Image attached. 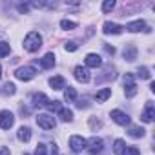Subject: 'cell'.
Wrapping results in <instances>:
<instances>
[{"instance_id": "obj_32", "label": "cell", "mask_w": 155, "mask_h": 155, "mask_svg": "<svg viewBox=\"0 0 155 155\" xmlns=\"http://www.w3.org/2000/svg\"><path fill=\"white\" fill-rule=\"evenodd\" d=\"M35 155H46V144H38L37 146V150H35Z\"/></svg>"}, {"instance_id": "obj_16", "label": "cell", "mask_w": 155, "mask_h": 155, "mask_svg": "<svg viewBox=\"0 0 155 155\" xmlns=\"http://www.w3.org/2000/svg\"><path fill=\"white\" fill-rule=\"evenodd\" d=\"M124 58H126L128 62H133V60L137 58V48H135L133 44H128V46L124 48Z\"/></svg>"}, {"instance_id": "obj_26", "label": "cell", "mask_w": 155, "mask_h": 155, "mask_svg": "<svg viewBox=\"0 0 155 155\" xmlns=\"http://www.w3.org/2000/svg\"><path fill=\"white\" fill-rule=\"evenodd\" d=\"M11 51V46L8 42H0V57H8Z\"/></svg>"}, {"instance_id": "obj_24", "label": "cell", "mask_w": 155, "mask_h": 155, "mask_svg": "<svg viewBox=\"0 0 155 155\" xmlns=\"http://www.w3.org/2000/svg\"><path fill=\"white\" fill-rule=\"evenodd\" d=\"M77 26H79V24H77V22H71V20H60V28L62 29H68V31H71V29H75Z\"/></svg>"}, {"instance_id": "obj_3", "label": "cell", "mask_w": 155, "mask_h": 155, "mask_svg": "<svg viewBox=\"0 0 155 155\" xmlns=\"http://www.w3.org/2000/svg\"><path fill=\"white\" fill-rule=\"evenodd\" d=\"M122 81H124V93H126V97H128V99L135 97L139 90H137V84H135V79H133V75H131V73H126Z\"/></svg>"}, {"instance_id": "obj_15", "label": "cell", "mask_w": 155, "mask_h": 155, "mask_svg": "<svg viewBox=\"0 0 155 155\" xmlns=\"http://www.w3.org/2000/svg\"><path fill=\"white\" fill-rule=\"evenodd\" d=\"M40 66H42L44 69H51V68L55 66V55H53V53H46V55L40 58Z\"/></svg>"}, {"instance_id": "obj_5", "label": "cell", "mask_w": 155, "mask_h": 155, "mask_svg": "<svg viewBox=\"0 0 155 155\" xmlns=\"http://www.w3.org/2000/svg\"><path fill=\"white\" fill-rule=\"evenodd\" d=\"M37 124H38L42 130H53V128L57 126V120H55V117L49 115V113H40V115L37 117Z\"/></svg>"}, {"instance_id": "obj_37", "label": "cell", "mask_w": 155, "mask_h": 155, "mask_svg": "<svg viewBox=\"0 0 155 155\" xmlns=\"http://www.w3.org/2000/svg\"><path fill=\"white\" fill-rule=\"evenodd\" d=\"M0 155H9V148H2L0 150Z\"/></svg>"}, {"instance_id": "obj_8", "label": "cell", "mask_w": 155, "mask_h": 155, "mask_svg": "<svg viewBox=\"0 0 155 155\" xmlns=\"http://www.w3.org/2000/svg\"><path fill=\"white\" fill-rule=\"evenodd\" d=\"M69 148L73 151H82V150H86V139L81 137V135H71L69 137Z\"/></svg>"}, {"instance_id": "obj_36", "label": "cell", "mask_w": 155, "mask_h": 155, "mask_svg": "<svg viewBox=\"0 0 155 155\" xmlns=\"http://www.w3.org/2000/svg\"><path fill=\"white\" fill-rule=\"evenodd\" d=\"M51 155H58V148H57V144H51Z\"/></svg>"}, {"instance_id": "obj_12", "label": "cell", "mask_w": 155, "mask_h": 155, "mask_svg": "<svg viewBox=\"0 0 155 155\" xmlns=\"http://www.w3.org/2000/svg\"><path fill=\"white\" fill-rule=\"evenodd\" d=\"M111 119H113L117 124H120V126H128V124H130V117H128L124 111H120V110H113V111H111Z\"/></svg>"}, {"instance_id": "obj_28", "label": "cell", "mask_w": 155, "mask_h": 155, "mask_svg": "<svg viewBox=\"0 0 155 155\" xmlns=\"http://www.w3.org/2000/svg\"><path fill=\"white\" fill-rule=\"evenodd\" d=\"M122 155H140V151H139V148H135V146H128V148L122 151Z\"/></svg>"}, {"instance_id": "obj_25", "label": "cell", "mask_w": 155, "mask_h": 155, "mask_svg": "<svg viewBox=\"0 0 155 155\" xmlns=\"http://www.w3.org/2000/svg\"><path fill=\"white\" fill-rule=\"evenodd\" d=\"M137 75L140 77V79H151V73H150V69H148L146 66L139 68V69H137Z\"/></svg>"}, {"instance_id": "obj_27", "label": "cell", "mask_w": 155, "mask_h": 155, "mask_svg": "<svg viewBox=\"0 0 155 155\" xmlns=\"http://www.w3.org/2000/svg\"><path fill=\"white\" fill-rule=\"evenodd\" d=\"M46 108H48L49 111H58V110H60L62 106H60V102H58V101H48Z\"/></svg>"}, {"instance_id": "obj_9", "label": "cell", "mask_w": 155, "mask_h": 155, "mask_svg": "<svg viewBox=\"0 0 155 155\" xmlns=\"http://www.w3.org/2000/svg\"><path fill=\"white\" fill-rule=\"evenodd\" d=\"M124 29H128L130 33H139V31H150V28L146 26L144 20H135V22H130Z\"/></svg>"}, {"instance_id": "obj_10", "label": "cell", "mask_w": 155, "mask_h": 155, "mask_svg": "<svg viewBox=\"0 0 155 155\" xmlns=\"http://www.w3.org/2000/svg\"><path fill=\"white\" fill-rule=\"evenodd\" d=\"M122 26H119V24H115V22H104L102 24V31L106 33V35H119V33H122Z\"/></svg>"}, {"instance_id": "obj_4", "label": "cell", "mask_w": 155, "mask_h": 155, "mask_svg": "<svg viewBox=\"0 0 155 155\" xmlns=\"http://www.w3.org/2000/svg\"><path fill=\"white\" fill-rule=\"evenodd\" d=\"M35 75H37V69H35L33 66H24V68H18V69L15 71V77H17L18 81H24V82L31 81Z\"/></svg>"}, {"instance_id": "obj_29", "label": "cell", "mask_w": 155, "mask_h": 155, "mask_svg": "<svg viewBox=\"0 0 155 155\" xmlns=\"http://www.w3.org/2000/svg\"><path fill=\"white\" fill-rule=\"evenodd\" d=\"M113 8H115V2H113V0H106V2L102 4V11H104V13H110Z\"/></svg>"}, {"instance_id": "obj_33", "label": "cell", "mask_w": 155, "mask_h": 155, "mask_svg": "<svg viewBox=\"0 0 155 155\" xmlns=\"http://www.w3.org/2000/svg\"><path fill=\"white\" fill-rule=\"evenodd\" d=\"M90 126H91V130H95V128H101V126H102V122H101V120H97V119H91V120H90Z\"/></svg>"}, {"instance_id": "obj_19", "label": "cell", "mask_w": 155, "mask_h": 155, "mask_svg": "<svg viewBox=\"0 0 155 155\" xmlns=\"http://www.w3.org/2000/svg\"><path fill=\"white\" fill-rule=\"evenodd\" d=\"M110 97H111V90H110V88H104V90L97 91V95H95V101H97V102H104V101H108Z\"/></svg>"}, {"instance_id": "obj_34", "label": "cell", "mask_w": 155, "mask_h": 155, "mask_svg": "<svg viewBox=\"0 0 155 155\" xmlns=\"http://www.w3.org/2000/svg\"><path fill=\"white\" fill-rule=\"evenodd\" d=\"M104 49H106V53H108V55H115V48H113V46L104 44Z\"/></svg>"}, {"instance_id": "obj_1", "label": "cell", "mask_w": 155, "mask_h": 155, "mask_svg": "<svg viewBox=\"0 0 155 155\" xmlns=\"http://www.w3.org/2000/svg\"><path fill=\"white\" fill-rule=\"evenodd\" d=\"M40 46H42V37L37 31L28 33V37L24 38V49L29 51V53H35V51L40 49Z\"/></svg>"}, {"instance_id": "obj_20", "label": "cell", "mask_w": 155, "mask_h": 155, "mask_svg": "<svg viewBox=\"0 0 155 155\" xmlns=\"http://www.w3.org/2000/svg\"><path fill=\"white\" fill-rule=\"evenodd\" d=\"M33 104L35 106H46L48 104V97H46V93H35L33 95Z\"/></svg>"}, {"instance_id": "obj_35", "label": "cell", "mask_w": 155, "mask_h": 155, "mask_svg": "<svg viewBox=\"0 0 155 155\" xmlns=\"http://www.w3.org/2000/svg\"><path fill=\"white\" fill-rule=\"evenodd\" d=\"M28 9H29L28 4H18V11H20V13H28Z\"/></svg>"}, {"instance_id": "obj_17", "label": "cell", "mask_w": 155, "mask_h": 155, "mask_svg": "<svg viewBox=\"0 0 155 155\" xmlns=\"http://www.w3.org/2000/svg\"><path fill=\"white\" fill-rule=\"evenodd\" d=\"M17 137H18V140H22V142H28V140L31 139V128H28V126H22V128H18V133H17Z\"/></svg>"}, {"instance_id": "obj_39", "label": "cell", "mask_w": 155, "mask_h": 155, "mask_svg": "<svg viewBox=\"0 0 155 155\" xmlns=\"http://www.w3.org/2000/svg\"><path fill=\"white\" fill-rule=\"evenodd\" d=\"M24 155H28V153H24Z\"/></svg>"}, {"instance_id": "obj_14", "label": "cell", "mask_w": 155, "mask_h": 155, "mask_svg": "<svg viewBox=\"0 0 155 155\" xmlns=\"http://www.w3.org/2000/svg\"><path fill=\"white\" fill-rule=\"evenodd\" d=\"M49 86H51L53 90H62V88H66V79H64L62 75L51 77V79H49Z\"/></svg>"}, {"instance_id": "obj_22", "label": "cell", "mask_w": 155, "mask_h": 155, "mask_svg": "<svg viewBox=\"0 0 155 155\" xmlns=\"http://www.w3.org/2000/svg\"><path fill=\"white\" fill-rule=\"evenodd\" d=\"M64 99H66L68 102H75V101H77V91H75V88L68 86L66 91H64Z\"/></svg>"}, {"instance_id": "obj_6", "label": "cell", "mask_w": 155, "mask_h": 155, "mask_svg": "<svg viewBox=\"0 0 155 155\" xmlns=\"http://www.w3.org/2000/svg\"><path fill=\"white\" fill-rule=\"evenodd\" d=\"M15 124V115L9 110H2L0 111V128L2 130H9Z\"/></svg>"}, {"instance_id": "obj_11", "label": "cell", "mask_w": 155, "mask_h": 155, "mask_svg": "<svg viewBox=\"0 0 155 155\" xmlns=\"http://www.w3.org/2000/svg\"><path fill=\"white\" fill-rule=\"evenodd\" d=\"M84 62H86V68H101L102 66V58L97 53H88Z\"/></svg>"}, {"instance_id": "obj_13", "label": "cell", "mask_w": 155, "mask_h": 155, "mask_svg": "<svg viewBox=\"0 0 155 155\" xmlns=\"http://www.w3.org/2000/svg\"><path fill=\"white\" fill-rule=\"evenodd\" d=\"M153 117H155V108H153L151 102H148L146 108H144V111H142V115H140V119H142L144 122H151Z\"/></svg>"}, {"instance_id": "obj_7", "label": "cell", "mask_w": 155, "mask_h": 155, "mask_svg": "<svg viewBox=\"0 0 155 155\" xmlns=\"http://www.w3.org/2000/svg\"><path fill=\"white\" fill-rule=\"evenodd\" d=\"M73 75H75V79L79 81V82H82V84H86V82H90V79H91V75H90V69L84 66H77L75 69H73Z\"/></svg>"}, {"instance_id": "obj_2", "label": "cell", "mask_w": 155, "mask_h": 155, "mask_svg": "<svg viewBox=\"0 0 155 155\" xmlns=\"http://www.w3.org/2000/svg\"><path fill=\"white\" fill-rule=\"evenodd\" d=\"M86 150L90 155H101L104 150V140L101 137H91L90 140H86Z\"/></svg>"}, {"instance_id": "obj_31", "label": "cell", "mask_w": 155, "mask_h": 155, "mask_svg": "<svg viewBox=\"0 0 155 155\" xmlns=\"http://www.w3.org/2000/svg\"><path fill=\"white\" fill-rule=\"evenodd\" d=\"M66 51H77V49H79V44H77L75 40H69V42H66Z\"/></svg>"}, {"instance_id": "obj_18", "label": "cell", "mask_w": 155, "mask_h": 155, "mask_svg": "<svg viewBox=\"0 0 155 155\" xmlns=\"http://www.w3.org/2000/svg\"><path fill=\"white\" fill-rule=\"evenodd\" d=\"M58 117H60L62 122H71L73 120V111L69 108H60L58 110Z\"/></svg>"}, {"instance_id": "obj_38", "label": "cell", "mask_w": 155, "mask_h": 155, "mask_svg": "<svg viewBox=\"0 0 155 155\" xmlns=\"http://www.w3.org/2000/svg\"><path fill=\"white\" fill-rule=\"evenodd\" d=\"M0 79H2V66H0Z\"/></svg>"}, {"instance_id": "obj_23", "label": "cell", "mask_w": 155, "mask_h": 155, "mask_svg": "<svg viewBox=\"0 0 155 155\" xmlns=\"http://www.w3.org/2000/svg\"><path fill=\"white\" fill-rule=\"evenodd\" d=\"M126 150V144H124V140L122 139H117L115 142H113V151H115V155H122V151Z\"/></svg>"}, {"instance_id": "obj_30", "label": "cell", "mask_w": 155, "mask_h": 155, "mask_svg": "<svg viewBox=\"0 0 155 155\" xmlns=\"http://www.w3.org/2000/svg\"><path fill=\"white\" fill-rule=\"evenodd\" d=\"M15 91H17V88H15L13 82H8V84L4 86V93H6V95H13Z\"/></svg>"}, {"instance_id": "obj_21", "label": "cell", "mask_w": 155, "mask_h": 155, "mask_svg": "<svg viewBox=\"0 0 155 155\" xmlns=\"http://www.w3.org/2000/svg\"><path fill=\"white\" fill-rule=\"evenodd\" d=\"M144 128H140V126H130V130H128V133L131 135V137H135V139H140V137H144Z\"/></svg>"}]
</instances>
